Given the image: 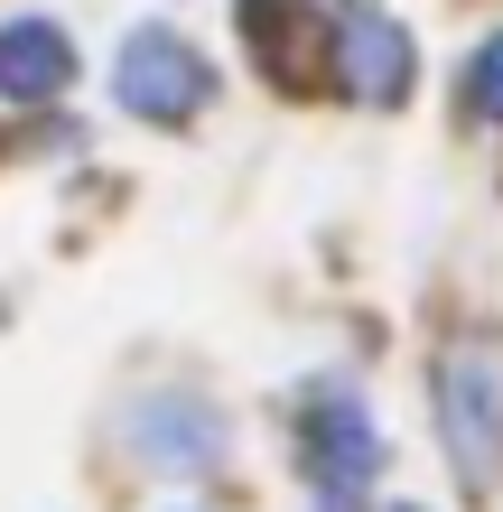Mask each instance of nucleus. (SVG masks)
Returning <instances> with one entry per match:
<instances>
[{
    "instance_id": "nucleus-1",
    "label": "nucleus",
    "mask_w": 503,
    "mask_h": 512,
    "mask_svg": "<svg viewBox=\"0 0 503 512\" xmlns=\"http://www.w3.org/2000/svg\"><path fill=\"white\" fill-rule=\"evenodd\" d=\"M429 401H438V447H448L457 485L494 494L503 485V345L457 336L438 354V373H429Z\"/></svg>"
},
{
    "instance_id": "nucleus-2",
    "label": "nucleus",
    "mask_w": 503,
    "mask_h": 512,
    "mask_svg": "<svg viewBox=\"0 0 503 512\" xmlns=\"http://www.w3.org/2000/svg\"><path fill=\"white\" fill-rule=\"evenodd\" d=\"M112 103H122L131 122H150V131H177V122H196V112L215 103V66H205L196 38H177L168 19H150L112 56Z\"/></svg>"
},
{
    "instance_id": "nucleus-3",
    "label": "nucleus",
    "mask_w": 503,
    "mask_h": 512,
    "mask_svg": "<svg viewBox=\"0 0 503 512\" xmlns=\"http://www.w3.org/2000/svg\"><path fill=\"white\" fill-rule=\"evenodd\" d=\"M299 438H308V475H317V512H364V485L382 475V429L354 382H308L299 401Z\"/></svg>"
},
{
    "instance_id": "nucleus-4",
    "label": "nucleus",
    "mask_w": 503,
    "mask_h": 512,
    "mask_svg": "<svg viewBox=\"0 0 503 512\" xmlns=\"http://www.w3.org/2000/svg\"><path fill=\"white\" fill-rule=\"evenodd\" d=\"M327 75L345 84L354 103L392 112V103H410V84H420V47H410V28H401L392 10H373V0H354V10L336 19Z\"/></svg>"
},
{
    "instance_id": "nucleus-5",
    "label": "nucleus",
    "mask_w": 503,
    "mask_h": 512,
    "mask_svg": "<svg viewBox=\"0 0 503 512\" xmlns=\"http://www.w3.org/2000/svg\"><path fill=\"white\" fill-rule=\"evenodd\" d=\"M131 447L150 466H168V475H205L224 457V410L205 401V391H140V410H131Z\"/></svg>"
},
{
    "instance_id": "nucleus-6",
    "label": "nucleus",
    "mask_w": 503,
    "mask_h": 512,
    "mask_svg": "<svg viewBox=\"0 0 503 512\" xmlns=\"http://www.w3.org/2000/svg\"><path fill=\"white\" fill-rule=\"evenodd\" d=\"M75 84V38L56 19H38V10H19V19H0V103H56Z\"/></svg>"
},
{
    "instance_id": "nucleus-7",
    "label": "nucleus",
    "mask_w": 503,
    "mask_h": 512,
    "mask_svg": "<svg viewBox=\"0 0 503 512\" xmlns=\"http://www.w3.org/2000/svg\"><path fill=\"white\" fill-rule=\"evenodd\" d=\"M466 122H503V28L466 56Z\"/></svg>"
},
{
    "instance_id": "nucleus-8",
    "label": "nucleus",
    "mask_w": 503,
    "mask_h": 512,
    "mask_svg": "<svg viewBox=\"0 0 503 512\" xmlns=\"http://www.w3.org/2000/svg\"><path fill=\"white\" fill-rule=\"evenodd\" d=\"M401 512H420V503H401Z\"/></svg>"
}]
</instances>
